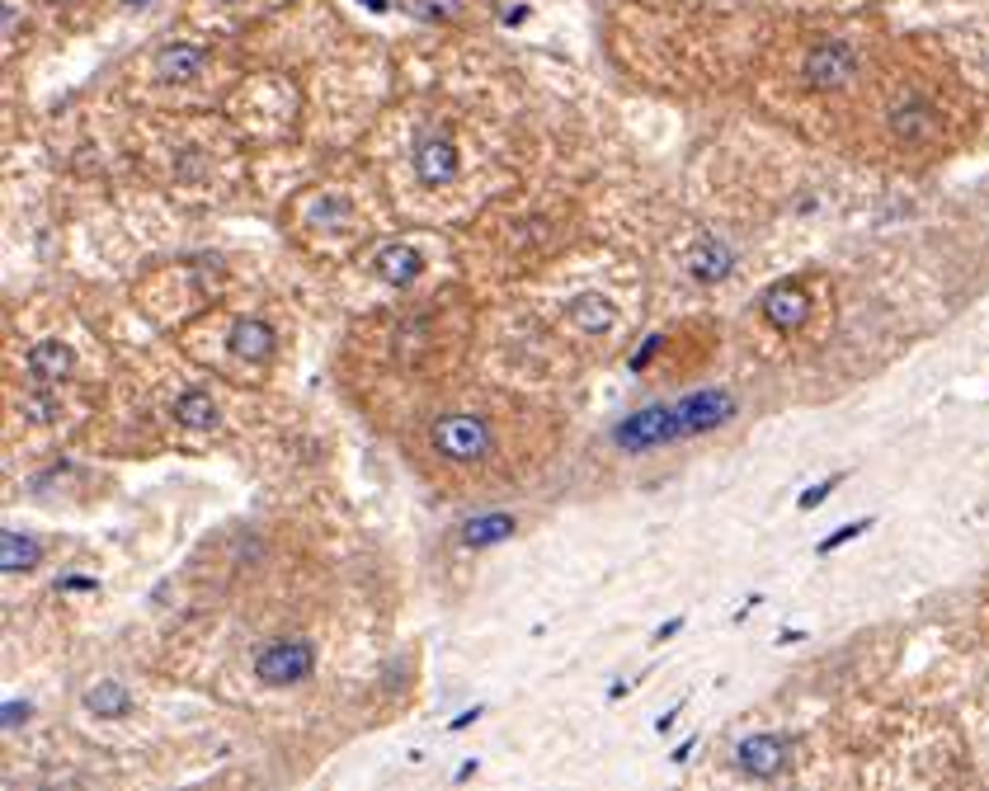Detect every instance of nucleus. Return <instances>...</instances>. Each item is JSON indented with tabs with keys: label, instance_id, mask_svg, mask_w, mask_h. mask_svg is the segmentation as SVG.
<instances>
[{
	"label": "nucleus",
	"instance_id": "12",
	"mask_svg": "<svg viewBox=\"0 0 989 791\" xmlns=\"http://www.w3.org/2000/svg\"><path fill=\"white\" fill-rule=\"evenodd\" d=\"M86 707L94 711V717H128L132 698H128L123 683H99V688L86 692Z\"/></svg>",
	"mask_w": 989,
	"mask_h": 791
},
{
	"label": "nucleus",
	"instance_id": "2",
	"mask_svg": "<svg viewBox=\"0 0 989 791\" xmlns=\"http://www.w3.org/2000/svg\"><path fill=\"white\" fill-rule=\"evenodd\" d=\"M669 439H683L679 433V420H675V405H650V410H637L612 429V443L627 448V452H646V448H660Z\"/></svg>",
	"mask_w": 989,
	"mask_h": 791
},
{
	"label": "nucleus",
	"instance_id": "1",
	"mask_svg": "<svg viewBox=\"0 0 989 791\" xmlns=\"http://www.w3.org/2000/svg\"><path fill=\"white\" fill-rule=\"evenodd\" d=\"M429 439L448 462H477L490 452V424L481 414H443V420L429 429Z\"/></svg>",
	"mask_w": 989,
	"mask_h": 791
},
{
	"label": "nucleus",
	"instance_id": "14",
	"mask_svg": "<svg viewBox=\"0 0 989 791\" xmlns=\"http://www.w3.org/2000/svg\"><path fill=\"white\" fill-rule=\"evenodd\" d=\"M0 551H6L0 561H6L10 575H19V570H33V565H38V542H33V538H19L14 528L6 532V538H0Z\"/></svg>",
	"mask_w": 989,
	"mask_h": 791
},
{
	"label": "nucleus",
	"instance_id": "4",
	"mask_svg": "<svg viewBox=\"0 0 989 791\" xmlns=\"http://www.w3.org/2000/svg\"><path fill=\"white\" fill-rule=\"evenodd\" d=\"M730 414H736V401H730L726 391H698L688 395V401L675 405V420H679V433L688 439V433H707V429H721Z\"/></svg>",
	"mask_w": 989,
	"mask_h": 791
},
{
	"label": "nucleus",
	"instance_id": "11",
	"mask_svg": "<svg viewBox=\"0 0 989 791\" xmlns=\"http://www.w3.org/2000/svg\"><path fill=\"white\" fill-rule=\"evenodd\" d=\"M378 273H382V279H391V283H410L414 273H420V254L406 250V246H387L378 254Z\"/></svg>",
	"mask_w": 989,
	"mask_h": 791
},
{
	"label": "nucleus",
	"instance_id": "15",
	"mask_svg": "<svg viewBox=\"0 0 989 791\" xmlns=\"http://www.w3.org/2000/svg\"><path fill=\"white\" fill-rule=\"evenodd\" d=\"M730 264H736V254H730L721 241H707V250H698V264H692V273L711 283V279H726Z\"/></svg>",
	"mask_w": 989,
	"mask_h": 791
},
{
	"label": "nucleus",
	"instance_id": "13",
	"mask_svg": "<svg viewBox=\"0 0 989 791\" xmlns=\"http://www.w3.org/2000/svg\"><path fill=\"white\" fill-rule=\"evenodd\" d=\"M509 532H513L509 513H486V519H471V523H467L462 542H467V547H486V542H505Z\"/></svg>",
	"mask_w": 989,
	"mask_h": 791
},
{
	"label": "nucleus",
	"instance_id": "5",
	"mask_svg": "<svg viewBox=\"0 0 989 791\" xmlns=\"http://www.w3.org/2000/svg\"><path fill=\"white\" fill-rule=\"evenodd\" d=\"M853 71H858V57H853V48H848V43H820L816 52L806 57V76H810V86H820V90L848 86V81H853Z\"/></svg>",
	"mask_w": 989,
	"mask_h": 791
},
{
	"label": "nucleus",
	"instance_id": "22",
	"mask_svg": "<svg viewBox=\"0 0 989 791\" xmlns=\"http://www.w3.org/2000/svg\"><path fill=\"white\" fill-rule=\"evenodd\" d=\"M29 717V707H19V702H6V730H14L19 721Z\"/></svg>",
	"mask_w": 989,
	"mask_h": 791
},
{
	"label": "nucleus",
	"instance_id": "21",
	"mask_svg": "<svg viewBox=\"0 0 989 791\" xmlns=\"http://www.w3.org/2000/svg\"><path fill=\"white\" fill-rule=\"evenodd\" d=\"M835 485H839V477H829V481H820L816 490H806V494H801V509H816V504H820V500H825V494L835 490Z\"/></svg>",
	"mask_w": 989,
	"mask_h": 791
},
{
	"label": "nucleus",
	"instance_id": "6",
	"mask_svg": "<svg viewBox=\"0 0 989 791\" xmlns=\"http://www.w3.org/2000/svg\"><path fill=\"white\" fill-rule=\"evenodd\" d=\"M782 754H787V744H782L778 735H749V740H740V749H736V763L745 768L749 778H773L778 768H782Z\"/></svg>",
	"mask_w": 989,
	"mask_h": 791
},
{
	"label": "nucleus",
	"instance_id": "16",
	"mask_svg": "<svg viewBox=\"0 0 989 791\" xmlns=\"http://www.w3.org/2000/svg\"><path fill=\"white\" fill-rule=\"evenodd\" d=\"M174 414H180L184 424L203 429V424H212V420H217V405H212V395H203V391H189V395H180V405H174Z\"/></svg>",
	"mask_w": 989,
	"mask_h": 791
},
{
	"label": "nucleus",
	"instance_id": "20",
	"mask_svg": "<svg viewBox=\"0 0 989 791\" xmlns=\"http://www.w3.org/2000/svg\"><path fill=\"white\" fill-rule=\"evenodd\" d=\"M867 528H872V519H858V523H848V528H839V532H835V538H825V542H820V551H839V547H843L848 538H858V532H867Z\"/></svg>",
	"mask_w": 989,
	"mask_h": 791
},
{
	"label": "nucleus",
	"instance_id": "23",
	"mask_svg": "<svg viewBox=\"0 0 989 791\" xmlns=\"http://www.w3.org/2000/svg\"><path fill=\"white\" fill-rule=\"evenodd\" d=\"M227 6H236V0H227Z\"/></svg>",
	"mask_w": 989,
	"mask_h": 791
},
{
	"label": "nucleus",
	"instance_id": "3",
	"mask_svg": "<svg viewBox=\"0 0 989 791\" xmlns=\"http://www.w3.org/2000/svg\"><path fill=\"white\" fill-rule=\"evenodd\" d=\"M316 669V650L311 641H273L260 650V660H254V674H260L264 683L283 688V683H302L307 674Z\"/></svg>",
	"mask_w": 989,
	"mask_h": 791
},
{
	"label": "nucleus",
	"instance_id": "17",
	"mask_svg": "<svg viewBox=\"0 0 989 791\" xmlns=\"http://www.w3.org/2000/svg\"><path fill=\"white\" fill-rule=\"evenodd\" d=\"M890 132L905 137V142H915V137L928 132V109L923 104H905L900 113H890Z\"/></svg>",
	"mask_w": 989,
	"mask_h": 791
},
{
	"label": "nucleus",
	"instance_id": "18",
	"mask_svg": "<svg viewBox=\"0 0 989 791\" xmlns=\"http://www.w3.org/2000/svg\"><path fill=\"white\" fill-rule=\"evenodd\" d=\"M576 321H580L589 334H603V330H612V307H603L599 297H580V302H576Z\"/></svg>",
	"mask_w": 989,
	"mask_h": 791
},
{
	"label": "nucleus",
	"instance_id": "19",
	"mask_svg": "<svg viewBox=\"0 0 989 791\" xmlns=\"http://www.w3.org/2000/svg\"><path fill=\"white\" fill-rule=\"evenodd\" d=\"M236 349L250 353V359H264V353L273 349V340H269L264 326H241V330H236Z\"/></svg>",
	"mask_w": 989,
	"mask_h": 791
},
{
	"label": "nucleus",
	"instance_id": "10",
	"mask_svg": "<svg viewBox=\"0 0 989 791\" xmlns=\"http://www.w3.org/2000/svg\"><path fill=\"white\" fill-rule=\"evenodd\" d=\"M203 62H208L203 48H189V43H174L156 57V67H161V76H170V81H189V76L203 71Z\"/></svg>",
	"mask_w": 989,
	"mask_h": 791
},
{
	"label": "nucleus",
	"instance_id": "9",
	"mask_svg": "<svg viewBox=\"0 0 989 791\" xmlns=\"http://www.w3.org/2000/svg\"><path fill=\"white\" fill-rule=\"evenodd\" d=\"M24 363H29V378H38V382H62L67 368H71V353L57 344V340H43V344L29 349Z\"/></svg>",
	"mask_w": 989,
	"mask_h": 791
},
{
	"label": "nucleus",
	"instance_id": "8",
	"mask_svg": "<svg viewBox=\"0 0 989 791\" xmlns=\"http://www.w3.org/2000/svg\"><path fill=\"white\" fill-rule=\"evenodd\" d=\"M763 311H768V321H773L778 330H797L806 321L810 302H806V292L797 283H782V288H773L763 297Z\"/></svg>",
	"mask_w": 989,
	"mask_h": 791
},
{
	"label": "nucleus",
	"instance_id": "7",
	"mask_svg": "<svg viewBox=\"0 0 989 791\" xmlns=\"http://www.w3.org/2000/svg\"><path fill=\"white\" fill-rule=\"evenodd\" d=\"M414 170H420L424 184H448L452 174H458V151H452V142H443V137H429V142H420V151H414Z\"/></svg>",
	"mask_w": 989,
	"mask_h": 791
}]
</instances>
